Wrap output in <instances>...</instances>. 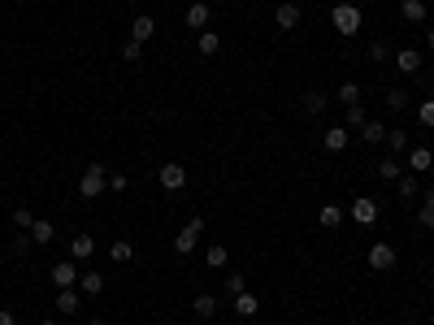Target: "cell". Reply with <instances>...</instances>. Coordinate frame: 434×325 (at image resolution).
<instances>
[{
    "mask_svg": "<svg viewBox=\"0 0 434 325\" xmlns=\"http://www.w3.org/2000/svg\"><path fill=\"white\" fill-rule=\"evenodd\" d=\"M330 26L339 30L343 39H352V35H356V30L365 26V13H361V5H352V0H343V5H334V9H330Z\"/></svg>",
    "mask_w": 434,
    "mask_h": 325,
    "instance_id": "7a4b0ae2",
    "label": "cell"
},
{
    "mask_svg": "<svg viewBox=\"0 0 434 325\" xmlns=\"http://www.w3.org/2000/svg\"><path fill=\"white\" fill-rule=\"evenodd\" d=\"M347 217L356 221V225H374V221H378V200H369V195H361V200H352Z\"/></svg>",
    "mask_w": 434,
    "mask_h": 325,
    "instance_id": "5b68a950",
    "label": "cell"
},
{
    "mask_svg": "<svg viewBox=\"0 0 434 325\" xmlns=\"http://www.w3.org/2000/svg\"><path fill=\"white\" fill-rule=\"evenodd\" d=\"M399 13H404V22L426 26V0H404V5H399Z\"/></svg>",
    "mask_w": 434,
    "mask_h": 325,
    "instance_id": "d6986e66",
    "label": "cell"
},
{
    "mask_svg": "<svg viewBox=\"0 0 434 325\" xmlns=\"http://www.w3.org/2000/svg\"><path fill=\"white\" fill-rule=\"evenodd\" d=\"M200 57H213L217 53V48H221V35H217V30H200Z\"/></svg>",
    "mask_w": 434,
    "mask_h": 325,
    "instance_id": "83f0119b",
    "label": "cell"
},
{
    "mask_svg": "<svg viewBox=\"0 0 434 325\" xmlns=\"http://www.w3.org/2000/svg\"><path fill=\"white\" fill-rule=\"evenodd\" d=\"M248 290V282H244V273H226V295L235 299V295H244Z\"/></svg>",
    "mask_w": 434,
    "mask_h": 325,
    "instance_id": "1f68e13d",
    "label": "cell"
},
{
    "mask_svg": "<svg viewBox=\"0 0 434 325\" xmlns=\"http://www.w3.org/2000/svg\"><path fill=\"white\" fill-rule=\"evenodd\" d=\"M30 243H35V239H30V230H26V234H13V252H18V256L30 252Z\"/></svg>",
    "mask_w": 434,
    "mask_h": 325,
    "instance_id": "f35d334b",
    "label": "cell"
},
{
    "mask_svg": "<svg viewBox=\"0 0 434 325\" xmlns=\"http://www.w3.org/2000/svg\"><path fill=\"white\" fill-rule=\"evenodd\" d=\"M391 148V156H399V152H408V130H387V139H382Z\"/></svg>",
    "mask_w": 434,
    "mask_h": 325,
    "instance_id": "cb8c5ba5",
    "label": "cell"
},
{
    "mask_svg": "<svg viewBox=\"0 0 434 325\" xmlns=\"http://www.w3.org/2000/svg\"><path fill=\"white\" fill-rule=\"evenodd\" d=\"M0 325H18V317H13L9 308H0Z\"/></svg>",
    "mask_w": 434,
    "mask_h": 325,
    "instance_id": "60d3db41",
    "label": "cell"
},
{
    "mask_svg": "<svg viewBox=\"0 0 434 325\" xmlns=\"http://www.w3.org/2000/svg\"><path fill=\"white\" fill-rule=\"evenodd\" d=\"M183 22H187L191 30H208V22H213V9H208L204 0H200V5H191V9L183 13Z\"/></svg>",
    "mask_w": 434,
    "mask_h": 325,
    "instance_id": "7c38bea8",
    "label": "cell"
},
{
    "mask_svg": "<svg viewBox=\"0 0 434 325\" xmlns=\"http://www.w3.org/2000/svg\"><path fill=\"white\" fill-rule=\"evenodd\" d=\"M105 191H109V169L100 165V160L83 165V174H78V195H83V200H100Z\"/></svg>",
    "mask_w": 434,
    "mask_h": 325,
    "instance_id": "6da1fadb",
    "label": "cell"
},
{
    "mask_svg": "<svg viewBox=\"0 0 434 325\" xmlns=\"http://www.w3.org/2000/svg\"><path fill=\"white\" fill-rule=\"evenodd\" d=\"M430 18H434V13H430Z\"/></svg>",
    "mask_w": 434,
    "mask_h": 325,
    "instance_id": "bcb514c9",
    "label": "cell"
},
{
    "mask_svg": "<svg viewBox=\"0 0 434 325\" xmlns=\"http://www.w3.org/2000/svg\"><path fill=\"white\" fill-rule=\"evenodd\" d=\"M347 139H352V130H347V126H330V130H321V148H326V152H343V148H347Z\"/></svg>",
    "mask_w": 434,
    "mask_h": 325,
    "instance_id": "52a82bcc",
    "label": "cell"
},
{
    "mask_svg": "<svg viewBox=\"0 0 434 325\" xmlns=\"http://www.w3.org/2000/svg\"><path fill=\"white\" fill-rule=\"evenodd\" d=\"M39 325H61V321H57V317H44V321H39Z\"/></svg>",
    "mask_w": 434,
    "mask_h": 325,
    "instance_id": "ee69618b",
    "label": "cell"
},
{
    "mask_svg": "<svg viewBox=\"0 0 434 325\" xmlns=\"http://www.w3.org/2000/svg\"><path fill=\"white\" fill-rule=\"evenodd\" d=\"M156 183L165 191H183L187 187V165H179V160H165V165L156 169Z\"/></svg>",
    "mask_w": 434,
    "mask_h": 325,
    "instance_id": "277c9868",
    "label": "cell"
},
{
    "mask_svg": "<svg viewBox=\"0 0 434 325\" xmlns=\"http://www.w3.org/2000/svg\"><path fill=\"white\" fill-rule=\"evenodd\" d=\"M417 221H422V230H434V204H422V213H417Z\"/></svg>",
    "mask_w": 434,
    "mask_h": 325,
    "instance_id": "74e56055",
    "label": "cell"
},
{
    "mask_svg": "<svg viewBox=\"0 0 434 325\" xmlns=\"http://www.w3.org/2000/svg\"><path fill=\"white\" fill-rule=\"evenodd\" d=\"M230 308H235V317H256V313H261V299H256L252 290H244V295L230 299Z\"/></svg>",
    "mask_w": 434,
    "mask_h": 325,
    "instance_id": "2e32d148",
    "label": "cell"
},
{
    "mask_svg": "<svg viewBox=\"0 0 434 325\" xmlns=\"http://www.w3.org/2000/svg\"><path fill=\"white\" fill-rule=\"evenodd\" d=\"M78 308H83V304H78V290H74V286H61V290H57V313H61V317H74Z\"/></svg>",
    "mask_w": 434,
    "mask_h": 325,
    "instance_id": "5bb4252c",
    "label": "cell"
},
{
    "mask_svg": "<svg viewBox=\"0 0 434 325\" xmlns=\"http://www.w3.org/2000/svg\"><path fill=\"white\" fill-rule=\"evenodd\" d=\"M131 256H135V248H131L126 239H114V243H109V260H118V265H126Z\"/></svg>",
    "mask_w": 434,
    "mask_h": 325,
    "instance_id": "4316f807",
    "label": "cell"
},
{
    "mask_svg": "<svg viewBox=\"0 0 434 325\" xmlns=\"http://www.w3.org/2000/svg\"><path fill=\"white\" fill-rule=\"evenodd\" d=\"M274 26H278V30H296V26H300V5L282 0V5L274 9Z\"/></svg>",
    "mask_w": 434,
    "mask_h": 325,
    "instance_id": "9c48e42d",
    "label": "cell"
},
{
    "mask_svg": "<svg viewBox=\"0 0 434 325\" xmlns=\"http://www.w3.org/2000/svg\"><path fill=\"white\" fill-rule=\"evenodd\" d=\"M339 100H343V104H361V87H356V83H343V87H339Z\"/></svg>",
    "mask_w": 434,
    "mask_h": 325,
    "instance_id": "e575fe53",
    "label": "cell"
},
{
    "mask_svg": "<svg viewBox=\"0 0 434 325\" xmlns=\"http://www.w3.org/2000/svg\"><path fill=\"white\" fill-rule=\"evenodd\" d=\"M139 57H143V44L126 39V44H122V61H139Z\"/></svg>",
    "mask_w": 434,
    "mask_h": 325,
    "instance_id": "d590c367",
    "label": "cell"
},
{
    "mask_svg": "<svg viewBox=\"0 0 434 325\" xmlns=\"http://www.w3.org/2000/svg\"><path fill=\"white\" fill-rule=\"evenodd\" d=\"M399 195H404V200H417V195H422V178H417V174H399Z\"/></svg>",
    "mask_w": 434,
    "mask_h": 325,
    "instance_id": "7402d4cb",
    "label": "cell"
},
{
    "mask_svg": "<svg viewBox=\"0 0 434 325\" xmlns=\"http://www.w3.org/2000/svg\"><path fill=\"white\" fill-rule=\"evenodd\" d=\"M399 174H404V160H399V156L378 160V178H382V183H399Z\"/></svg>",
    "mask_w": 434,
    "mask_h": 325,
    "instance_id": "ac0fdd59",
    "label": "cell"
},
{
    "mask_svg": "<svg viewBox=\"0 0 434 325\" xmlns=\"http://www.w3.org/2000/svg\"><path fill=\"white\" fill-rule=\"evenodd\" d=\"M387 104H391L395 113H399V109H408V91H404V87H391V91H387Z\"/></svg>",
    "mask_w": 434,
    "mask_h": 325,
    "instance_id": "d6a6232c",
    "label": "cell"
},
{
    "mask_svg": "<svg viewBox=\"0 0 434 325\" xmlns=\"http://www.w3.org/2000/svg\"><path fill=\"white\" fill-rule=\"evenodd\" d=\"M417 122H422V126H430V130H434V100H430V95H426V100H422V104H417Z\"/></svg>",
    "mask_w": 434,
    "mask_h": 325,
    "instance_id": "4dcf8cb0",
    "label": "cell"
},
{
    "mask_svg": "<svg viewBox=\"0 0 434 325\" xmlns=\"http://www.w3.org/2000/svg\"><path fill=\"white\" fill-rule=\"evenodd\" d=\"M200 234H204V217H191L183 230L174 234V252H179V256H191V252H196V243H200Z\"/></svg>",
    "mask_w": 434,
    "mask_h": 325,
    "instance_id": "3957f363",
    "label": "cell"
},
{
    "mask_svg": "<svg viewBox=\"0 0 434 325\" xmlns=\"http://www.w3.org/2000/svg\"><path fill=\"white\" fill-rule=\"evenodd\" d=\"M91 256H96V239H91V234H74V239H70V260L87 265Z\"/></svg>",
    "mask_w": 434,
    "mask_h": 325,
    "instance_id": "30bf717a",
    "label": "cell"
},
{
    "mask_svg": "<svg viewBox=\"0 0 434 325\" xmlns=\"http://www.w3.org/2000/svg\"><path fill=\"white\" fill-rule=\"evenodd\" d=\"M13 225H18V230H30V225H35V213H30V208H13Z\"/></svg>",
    "mask_w": 434,
    "mask_h": 325,
    "instance_id": "836d02e7",
    "label": "cell"
},
{
    "mask_svg": "<svg viewBox=\"0 0 434 325\" xmlns=\"http://www.w3.org/2000/svg\"><path fill=\"white\" fill-rule=\"evenodd\" d=\"M369 269H395V248L391 243H374V248H369Z\"/></svg>",
    "mask_w": 434,
    "mask_h": 325,
    "instance_id": "ba28073f",
    "label": "cell"
},
{
    "mask_svg": "<svg viewBox=\"0 0 434 325\" xmlns=\"http://www.w3.org/2000/svg\"><path fill=\"white\" fill-rule=\"evenodd\" d=\"M152 35H156V22L148 18V13H139V18L131 22V39H135V44H148Z\"/></svg>",
    "mask_w": 434,
    "mask_h": 325,
    "instance_id": "e0dca14e",
    "label": "cell"
},
{
    "mask_svg": "<svg viewBox=\"0 0 434 325\" xmlns=\"http://www.w3.org/2000/svg\"><path fill=\"white\" fill-rule=\"evenodd\" d=\"M126 187H131V178H126V174H109V191H114V195H122Z\"/></svg>",
    "mask_w": 434,
    "mask_h": 325,
    "instance_id": "8d00e7d4",
    "label": "cell"
},
{
    "mask_svg": "<svg viewBox=\"0 0 434 325\" xmlns=\"http://www.w3.org/2000/svg\"><path fill=\"white\" fill-rule=\"evenodd\" d=\"M426 44H430V53H434V26H430V30H426Z\"/></svg>",
    "mask_w": 434,
    "mask_h": 325,
    "instance_id": "b9f144b4",
    "label": "cell"
},
{
    "mask_svg": "<svg viewBox=\"0 0 434 325\" xmlns=\"http://www.w3.org/2000/svg\"><path fill=\"white\" fill-rule=\"evenodd\" d=\"M330 104V95H321V91H304V113H321Z\"/></svg>",
    "mask_w": 434,
    "mask_h": 325,
    "instance_id": "f546056e",
    "label": "cell"
},
{
    "mask_svg": "<svg viewBox=\"0 0 434 325\" xmlns=\"http://www.w3.org/2000/svg\"><path fill=\"white\" fill-rule=\"evenodd\" d=\"M369 57H374V61H387V44L374 39V44H369Z\"/></svg>",
    "mask_w": 434,
    "mask_h": 325,
    "instance_id": "ab89813d",
    "label": "cell"
},
{
    "mask_svg": "<svg viewBox=\"0 0 434 325\" xmlns=\"http://www.w3.org/2000/svg\"><path fill=\"white\" fill-rule=\"evenodd\" d=\"M343 208L339 204H321V225H326V230H339V225H343Z\"/></svg>",
    "mask_w": 434,
    "mask_h": 325,
    "instance_id": "44dd1931",
    "label": "cell"
},
{
    "mask_svg": "<svg viewBox=\"0 0 434 325\" xmlns=\"http://www.w3.org/2000/svg\"><path fill=\"white\" fill-rule=\"evenodd\" d=\"M426 204H434V187H426Z\"/></svg>",
    "mask_w": 434,
    "mask_h": 325,
    "instance_id": "7bdbcfd3",
    "label": "cell"
},
{
    "mask_svg": "<svg viewBox=\"0 0 434 325\" xmlns=\"http://www.w3.org/2000/svg\"><path fill=\"white\" fill-rule=\"evenodd\" d=\"M226 260H230V252L221 248V243H213V248H204V265H208V269H221Z\"/></svg>",
    "mask_w": 434,
    "mask_h": 325,
    "instance_id": "d4e9b609",
    "label": "cell"
},
{
    "mask_svg": "<svg viewBox=\"0 0 434 325\" xmlns=\"http://www.w3.org/2000/svg\"><path fill=\"white\" fill-rule=\"evenodd\" d=\"M369 122V113H365V104H347V118H343V126L347 130H361Z\"/></svg>",
    "mask_w": 434,
    "mask_h": 325,
    "instance_id": "f1b7e54d",
    "label": "cell"
},
{
    "mask_svg": "<svg viewBox=\"0 0 434 325\" xmlns=\"http://www.w3.org/2000/svg\"><path fill=\"white\" fill-rule=\"evenodd\" d=\"M191 313H196L200 321H208V317H217V295H208V290H200L196 299H191Z\"/></svg>",
    "mask_w": 434,
    "mask_h": 325,
    "instance_id": "9a60e30c",
    "label": "cell"
},
{
    "mask_svg": "<svg viewBox=\"0 0 434 325\" xmlns=\"http://www.w3.org/2000/svg\"><path fill=\"white\" fill-rule=\"evenodd\" d=\"M361 139H365V143H382V139H387V126H382V122H374V118H369V122L361 126Z\"/></svg>",
    "mask_w": 434,
    "mask_h": 325,
    "instance_id": "484cf974",
    "label": "cell"
},
{
    "mask_svg": "<svg viewBox=\"0 0 434 325\" xmlns=\"http://www.w3.org/2000/svg\"><path fill=\"white\" fill-rule=\"evenodd\" d=\"M87 325H109V321H105V317H96V321H87Z\"/></svg>",
    "mask_w": 434,
    "mask_h": 325,
    "instance_id": "f6af8a7d",
    "label": "cell"
},
{
    "mask_svg": "<svg viewBox=\"0 0 434 325\" xmlns=\"http://www.w3.org/2000/svg\"><path fill=\"white\" fill-rule=\"evenodd\" d=\"M395 70L399 74H422V53H417V48H399L395 53Z\"/></svg>",
    "mask_w": 434,
    "mask_h": 325,
    "instance_id": "4fadbf2b",
    "label": "cell"
},
{
    "mask_svg": "<svg viewBox=\"0 0 434 325\" xmlns=\"http://www.w3.org/2000/svg\"><path fill=\"white\" fill-rule=\"evenodd\" d=\"M53 221H48V217H35V225H30V239H35V243H44V248H48V243H53Z\"/></svg>",
    "mask_w": 434,
    "mask_h": 325,
    "instance_id": "603a6c76",
    "label": "cell"
},
{
    "mask_svg": "<svg viewBox=\"0 0 434 325\" xmlns=\"http://www.w3.org/2000/svg\"><path fill=\"white\" fill-rule=\"evenodd\" d=\"M404 165H408L417 178H422V174L434 169V152H430V148H408V160H404Z\"/></svg>",
    "mask_w": 434,
    "mask_h": 325,
    "instance_id": "8fae6325",
    "label": "cell"
},
{
    "mask_svg": "<svg viewBox=\"0 0 434 325\" xmlns=\"http://www.w3.org/2000/svg\"><path fill=\"white\" fill-rule=\"evenodd\" d=\"M78 286H83V295H100V290H105V273H96V269H83V278H78Z\"/></svg>",
    "mask_w": 434,
    "mask_h": 325,
    "instance_id": "ffe728a7",
    "label": "cell"
},
{
    "mask_svg": "<svg viewBox=\"0 0 434 325\" xmlns=\"http://www.w3.org/2000/svg\"><path fill=\"white\" fill-rule=\"evenodd\" d=\"M78 278H83V273H78V260H57V265H53L57 290H61V286H78Z\"/></svg>",
    "mask_w": 434,
    "mask_h": 325,
    "instance_id": "8992f818",
    "label": "cell"
}]
</instances>
